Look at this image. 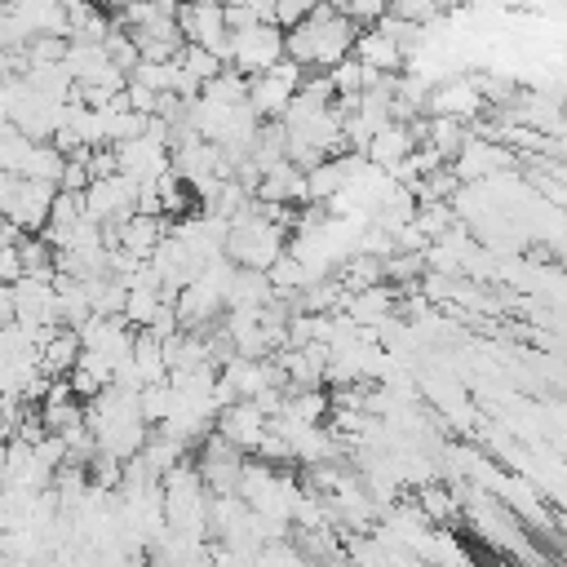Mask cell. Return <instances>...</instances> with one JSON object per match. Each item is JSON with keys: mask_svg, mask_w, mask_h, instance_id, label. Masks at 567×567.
<instances>
[{"mask_svg": "<svg viewBox=\"0 0 567 567\" xmlns=\"http://www.w3.org/2000/svg\"><path fill=\"white\" fill-rule=\"evenodd\" d=\"M359 27L337 9V4H319L310 18H301L297 27L284 31V58L297 62L306 75L315 71H332L337 62L350 58Z\"/></svg>", "mask_w": 567, "mask_h": 567, "instance_id": "obj_1", "label": "cell"}, {"mask_svg": "<svg viewBox=\"0 0 567 567\" xmlns=\"http://www.w3.org/2000/svg\"><path fill=\"white\" fill-rule=\"evenodd\" d=\"M275 62H284V27L279 22H252L244 31H230V71H239L244 80L270 71Z\"/></svg>", "mask_w": 567, "mask_h": 567, "instance_id": "obj_2", "label": "cell"}, {"mask_svg": "<svg viewBox=\"0 0 567 567\" xmlns=\"http://www.w3.org/2000/svg\"><path fill=\"white\" fill-rule=\"evenodd\" d=\"M301 80H306V71H301L297 62H288V58L275 62L270 71L252 75V80H248V106H252V115H257L261 124H266V120H284V111L292 106Z\"/></svg>", "mask_w": 567, "mask_h": 567, "instance_id": "obj_3", "label": "cell"}, {"mask_svg": "<svg viewBox=\"0 0 567 567\" xmlns=\"http://www.w3.org/2000/svg\"><path fill=\"white\" fill-rule=\"evenodd\" d=\"M177 31L186 44H204L230 62V31H226V9L217 0H177Z\"/></svg>", "mask_w": 567, "mask_h": 567, "instance_id": "obj_4", "label": "cell"}, {"mask_svg": "<svg viewBox=\"0 0 567 567\" xmlns=\"http://www.w3.org/2000/svg\"><path fill=\"white\" fill-rule=\"evenodd\" d=\"M350 58H354L363 71H372V75H394L408 53H403V44L394 40V31H390L385 22H372V27H363V31L354 35Z\"/></svg>", "mask_w": 567, "mask_h": 567, "instance_id": "obj_5", "label": "cell"}, {"mask_svg": "<svg viewBox=\"0 0 567 567\" xmlns=\"http://www.w3.org/2000/svg\"><path fill=\"white\" fill-rule=\"evenodd\" d=\"M478 106H483V97H478L474 84H447V89H439L430 97V111L434 115H447V120H470Z\"/></svg>", "mask_w": 567, "mask_h": 567, "instance_id": "obj_6", "label": "cell"}, {"mask_svg": "<svg viewBox=\"0 0 567 567\" xmlns=\"http://www.w3.org/2000/svg\"><path fill=\"white\" fill-rule=\"evenodd\" d=\"M177 62L199 80V84H208L217 71H221V58L213 53V49H204V44H182V53H177Z\"/></svg>", "mask_w": 567, "mask_h": 567, "instance_id": "obj_7", "label": "cell"}, {"mask_svg": "<svg viewBox=\"0 0 567 567\" xmlns=\"http://www.w3.org/2000/svg\"><path fill=\"white\" fill-rule=\"evenodd\" d=\"M328 4H337L354 27H372L390 13V0H328Z\"/></svg>", "mask_w": 567, "mask_h": 567, "instance_id": "obj_8", "label": "cell"}, {"mask_svg": "<svg viewBox=\"0 0 567 567\" xmlns=\"http://www.w3.org/2000/svg\"><path fill=\"white\" fill-rule=\"evenodd\" d=\"M319 4H328V0H275V22L288 31V27H297L301 18H310Z\"/></svg>", "mask_w": 567, "mask_h": 567, "instance_id": "obj_9", "label": "cell"}, {"mask_svg": "<svg viewBox=\"0 0 567 567\" xmlns=\"http://www.w3.org/2000/svg\"><path fill=\"white\" fill-rule=\"evenodd\" d=\"M434 9H439L434 0H394V4H390V13L403 18V22H412V27H425V22L434 18Z\"/></svg>", "mask_w": 567, "mask_h": 567, "instance_id": "obj_10", "label": "cell"}, {"mask_svg": "<svg viewBox=\"0 0 567 567\" xmlns=\"http://www.w3.org/2000/svg\"><path fill=\"white\" fill-rule=\"evenodd\" d=\"M128 4H137V0H128Z\"/></svg>", "mask_w": 567, "mask_h": 567, "instance_id": "obj_11", "label": "cell"}]
</instances>
